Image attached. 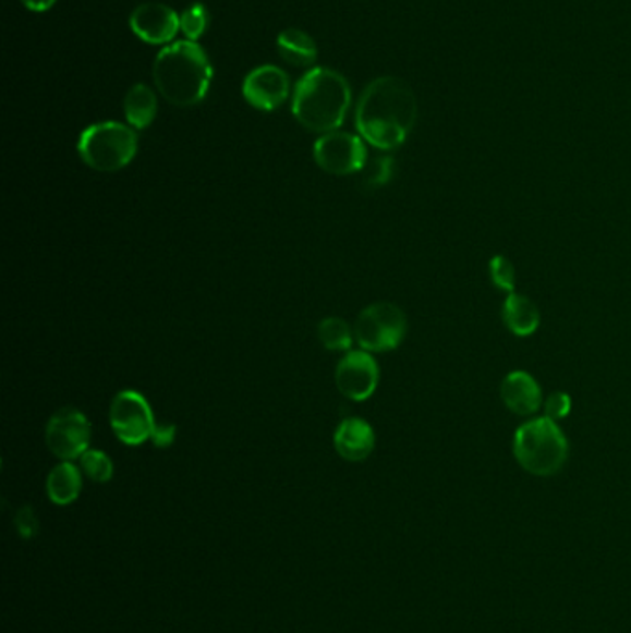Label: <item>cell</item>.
Wrapping results in <instances>:
<instances>
[{
  "label": "cell",
  "instance_id": "d6986e66",
  "mask_svg": "<svg viewBox=\"0 0 631 633\" xmlns=\"http://www.w3.org/2000/svg\"><path fill=\"white\" fill-rule=\"evenodd\" d=\"M317 333H319L320 343L328 351H350L352 339H354L350 326L339 317H326L320 320Z\"/></svg>",
  "mask_w": 631,
  "mask_h": 633
},
{
  "label": "cell",
  "instance_id": "603a6c76",
  "mask_svg": "<svg viewBox=\"0 0 631 633\" xmlns=\"http://www.w3.org/2000/svg\"><path fill=\"white\" fill-rule=\"evenodd\" d=\"M392 169H395V161L389 156H378L374 160L367 161L362 171V184L367 190H378L381 185H386L392 176Z\"/></svg>",
  "mask_w": 631,
  "mask_h": 633
},
{
  "label": "cell",
  "instance_id": "2e32d148",
  "mask_svg": "<svg viewBox=\"0 0 631 633\" xmlns=\"http://www.w3.org/2000/svg\"><path fill=\"white\" fill-rule=\"evenodd\" d=\"M276 49L282 56L283 62L293 68H312L317 62V45L313 37L301 28H288L276 37Z\"/></svg>",
  "mask_w": 631,
  "mask_h": 633
},
{
  "label": "cell",
  "instance_id": "52a82bcc",
  "mask_svg": "<svg viewBox=\"0 0 631 633\" xmlns=\"http://www.w3.org/2000/svg\"><path fill=\"white\" fill-rule=\"evenodd\" d=\"M110 425L117 439L130 447L153 441L160 428L147 399L132 389H124L111 400Z\"/></svg>",
  "mask_w": 631,
  "mask_h": 633
},
{
  "label": "cell",
  "instance_id": "6da1fadb",
  "mask_svg": "<svg viewBox=\"0 0 631 633\" xmlns=\"http://www.w3.org/2000/svg\"><path fill=\"white\" fill-rule=\"evenodd\" d=\"M417 121V97L397 76H381L363 89L357 100L356 129L363 142L378 150L404 145Z\"/></svg>",
  "mask_w": 631,
  "mask_h": 633
},
{
  "label": "cell",
  "instance_id": "484cf974",
  "mask_svg": "<svg viewBox=\"0 0 631 633\" xmlns=\"http://www.w3.org/2000/svg\"><path fill=\"white\" fill-rule=\"evenodd\" d=\"M174 436H177V426L174 425H160L158 428V434L153 439V443L156 447H161V449H166L169 445L174 441Z\"/></svg>",
  "mask_w": 631,
  "mask_h": 633
},
{
  "label": "cell",
  "instance_id": "4fadbf2b",
  "mask_svg": "<svg viewBox=\"0 0 631 633\" xmlns=\"http://www.w3.org/2000/svg\"><path fill=\"white\" fill-rule=\"evenodd\" d=\"M500 397L509 412L527 417L543 406V391L534 376L526 370H513L502 380Z\"/></svg>",
  "mask_w": 631,
  "mask_h": 633
},
{
  "label": "cell",
  "instance_id": "4316f807",
  "mask_svg": "<svg viewBox=\"0 0 631 633\" xmlns=\"http://www.w3.org/2000/svg\"><path fill=\"white\" fill-rule=\"evenodd\" d=\"M25 8H28L31 12H49L50 8L54 7L58 0H21Z\"/></svg>",
  "mask_w": 631,
  "mask_h": 633
},
{
  "label": "cell",
  "instance_id": "ac0fdd59",
  "mask_svg": "<svg viewBox=\"0 0 631 633\" xmlns=\"http://www.w3.org/2000/svg\"><path fill=\"white\" fill-rule=\"evenodd\" d=\"M124 115L134 130H145L158 115L156 93L147 84H135L124 97Z\"/></svg>",
  "mask_w": 631,
  "mask_h": 633
},
{
  "label": "cell",
  "instance_id": "cb8c5ba5",
  "mask_svg": "<svg viewBox=\"0 0 631 633\" xmlns=\"http://www.w3.org/2000/svg\"><path fill=\"white\" fill-rule=\"evenodd\" d=\"M13 524L23 539H32L39 532V519H37L36 510L32 506H21L15 513Z\"/></svg>",
  "mask_w": 631,
  "mask_h": 633
},
{
  "label": "cell",
  "instance_id": "ffe728a7",
  "mask_svg": "<svg viewBox=\"0 0 631 633\" xmlns=\"http://www.w3.org/2000/svg\"><path fill=\"white\" fill-rule=\"evenodd\" d=\"M81 467L87 478L97 482V484H106L113 478V463H111L110 455L100 452V450H86L81 458Z\"/></svg>",
  "mask_w": 631,
  "mask_h": 633
},
{
  "label": "cell",
  "instance_id": "7c38bea8",
  "mask_svg": "<svg viewBox=\"0 0 631 633\" xmlns=\"http://www.w3.org/2000/svg\"><path fill=\"white\" fill-rule=\"evenodd\" d=\"M130 28L142 41L150 45H171L179 36L180 15L160 2H147L130 15Z\"/></svg>",
  "mask_w": 631,
  "mask_h": 633
},
{
  "label": "cell",
  "instance_id": "5bb4252c",
  "mask_svg": "<svg viewBox=\"0 0 631 633\" xmlns=\"http://www.w3.org/2000/svg\"><path fill=\"white\" fill-rule=\"evenodd\" d=\"M376 436L373 426L362 417H347L333 434V447L347 462H363L373 454Z\"/></svg>",
  "mask_w": 631,
  "mask_h": 633
},
{
  "label": "cell",
  "instance_id": "3957f363",
  "mask_svg": "<svg viewBox=\"0 0 631 633\" xmlns=\"http://www.w3.org/2000/svg\"><path fill=\"white\" fill-rule=\"evenodd\" d=\"M352 92L343 74L313 68L302 74L293 92V115L304 129L328 134L344 123Z\"/></svg>",
  "mask_w": 631,
  "mask_h": 633
},
{
  "label": "cell",
  "instance_id": "44dd1931",
  "mask_svg": "<svg viewBox=\"0 0 631 633\" xmlns=\"http://www.w3.org/2000/svg\"><path fill=\"white\" fill-rule=\"evenodd\" d=\"M209 25V13L203 4H193L180 13V28L187 41H198L206 34Z\"/></svg>",
  "mask_w": 631,
  "mask_h": 633
},
{
  "label": "cell",
  "instance_id": "30bf717a",
  "mask_svg": "<svg viewBox=\"0 0 631 633\" xmlns=\"http://www.w3.org/2000/svg\"><path fill=\"white\" fill-rule=\"evenodd\" d=\"M380 381V367L367 351H349L338 363L336 386L350 400H367L373 397Z\"/></svg>",
  "mask_w": 631,
  "mask_h": 633
},
{
  "label": "cell",
  "instance_id": "5b68a950",
  "mask_svg": "<svg viewBox=\"0 0 631 633\" xmlns=\"http://www.w3.org/2000/svg\"><path fill=\"white\" fill-rule=\"evenodd\" d=\"M78 155L95 171H121L137 155V134L116 121L92 124L78 139Z\"/></svg>",
  "mask_w": 631,
  "mask_h": 633
},
{
  "label": "cell",
  "instance_id": "e0dca14e",
  "mask_svg": "<svg viewBox=\"0 0 631 633\" xmlns=\"http://www.w3.org/2000/svg\"><path fill=\"white\" fill-rule=\"evenodd\" d=\"M82 473L73 462L58 463L47 478V495L56 506L73 504L81 497Z\"/></svg>",
  "mask_w": 631,
  "mask_h": 633
},
{
  "label": "cell",
  "instance_id": "9c48e42d",
  "mask_svg": "<svg viewBox=\"0 0 631 633\" xmlns=\"http://www.w3.org/2000/svg\"><path fill=\"white\" fill-rule=\"evenodd\" d=\"M313 156L323 171L338 174V176L362 172L368 161L367 147L362 136H354L339 130L323 134L315 142Z\"/></svg>",
  "mask_w": 631,
  "mask_h": 633
},
{
  "label": "cell",
  "instance_id": "ba28073f",
  "mask_svg": "<svg viewBox=\"0 0 631 633\" xmlns=\"http://www.w3.org/2000/svg\"><path fill=\"white\" fill-rule=\"evenodd\" d=\"M92 425L76 407H62L49 418L45 428L47 449L63 462H73L89 450Z\"/></svg>",
  "mask_w": 631,
  "mask_h": 633
},
{
  "label": "cell",
  "instance_id": "277c9868",
  "mask_svg": "<svg viewBox=\"0 0 631 633\" xmlns=\"http://www.w3.org/2000/svg\"><path fill=\"white\" fill-rule=\"evenodd\" d=\"M513 454L526 473L554 476L567 463L569 441L558 423L543 415L527 421L515 431Z\"/></svg>",
  "mask_w": 631,
  "mask_h": 633
},
{
  "label": "cell",
  "instance_id": "9a60e30c",
  "mask_svg": "<svg viewBox=\"0 0 631 633\" xmlns=\"http://www.w3.org/2000/svg\"><path fill=\"white\" fill-rule=\"evenodd\" d=\"M503 325L517 338H530L541 325V312L532 299L509 293L502 308Z\"/></svg>",
  "mask_w": 631,
  "mask_h": 633
},
{
  "label": "cell",
  "instance_id": "8fae6325",
  "mask_svg": "<svg viewBox=\"0 0 631 633\" xmlns=\"http://www.w3.org/2000/svg\"><path fill=\"white\" fill-rule=\"evenodd\" d=\"M291 82L288 74L276 65H262L246 74L243 97L259 111H275L288 100Z\"/></svg>",
  "mask_w": 631,
  "mask_h": 633
},
{
  "label": "cell",
  "instance_id": "7a4b0ae2",
  "mask_svg": "<svg viewBox=\"0 0 631 633\" xmlns=\"http://www.w3.org/2000/svg\"><path fill=\"white\" fill-rule=\"evenodd\" d=\"M153 76L154 84L167 102L190 108L203 102L208 95L214 68L201 45L184 39L167 45L158 52Z\"/></svg>",
  "mask_w": 631,
  "mask_h": 633
},
{
  "label": "cell",
  "instance_id": "8992f818",
  "mask_svg": "<svg viewBox=\"0 0 631 633\" xmlns=\"http://www.w3.org/2000/svg\"><path fill=\"white\" fill-rule=\"evenodd\" d=\"M408 333V319L392 302H374L357 315L354 336L363 351H395Z\"/></svg>",
  "mask_w": 631,
  "mask_h": 633
},
{
  "label": "cell",
  "instance_id": "d4e9b609",
  "mask_svg": "<svg viewBox=\"0 0 631 633\" xmlns=\"http://www.w3.org/2000/svg\"><path fill=\"white\" fill-rule=\"evenodd\" d=\"M545 417L551 418V421H561V418L569 415L570 410H572V399H570L567 393H551L545 402Z\"/></svg>",
  "mask_w": 631,
  "mask_h": 633
},
{
  "label": "cell",
  "instance_id": "7402d4cb",
  "mask_svg": "<svg viewBox=\"0 0 631 633\" xmlns=\"http://www.w3.org/2000/svg\"><path fill=\"white\" fill-rule=\"evenodd\" d=\"M489 278L490 283H493L498 291H503L506 295H509V293H515V265L511 264V261H509L506 256H502V254H498V256H493V258H490Z\"/></svg>",
  "mask_w": 631,
  "mask_h": 633
}]
</instances>
